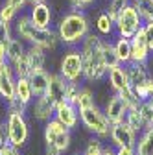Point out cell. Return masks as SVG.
Returning <instances> with one entry per match:
<instances>
[{"label":"cell","mask_w":153,"mask_h":155,"mask_svg":"<svg viewBox=\"0 0 153 155\" xmlns=\"http://www.w3.org/2000/svg\"><path fill=\"white\" fill-rule=\"evenodd\" d=\"M125 122H127V126H131L133 129H135L138 135L148 127V124H146V120L142 118V114H140L138 107H133V109L127 111V114H125Z\"/></svg>","instance_id":"obj_27"},{"label":"cell","mask_w":153,"mask_h":155,"mask_svg":"<svg viewBox=\"0 0 153 155\" xmlns=\"http://www.w3.org/2000/svg\"><path fill=\"white\" fill-rule=\"evenodd\" d=\"M80 89H81V85H80V83L68 81V85H67V102H70V104H74V105H76V98H78Z\"/></svg>","instance_id":"obj_37"},{"label":"cell","mask_w":153,"mask_h":155,"mask_svg":"<svg viewBox=\"0 0 153 155\" xmlns=\"http://www.w3.org/2000/svg\"><path fill=\"white\" fill-rule=\"evenodd\" d=\"M31 114L35 120L39 122H48L54 118L55 114V104L50 98L48 94H41V96H35L33 104H31Z\"/></svg>","instance_id":"obj_12"},{"label":"cell","mask_w":153,"mask_h":155,"mask_svg":"<svg viewBox=\"0 0 153 155\" xmlns=\"http://www.w3.org/2000/svg\"><path fill=\"white\" fill-rule=\"evenodd\" d=\"M80 122L83 124V127L92 133L94 137H100L102 140L103 139H109V133H111V122L105 116L103 109H100L98 105H92V107H87V109H81L80 111Z\"/></svg>","instance_id":"obj_4"},{"label":"cell","mask_w":153,"mask_h":155,"mask_svg":"<svg viewBox=\"0 0 153 155\" xmlns=\"http://www.w3.org/2000/svg\"><path fill=\"white\" fill-rule=\"evenodd\" d=\"M129 2L137 8L138 15L142 17V21H153V0H129Z\"/></svg>","instance_id":"obj_30"},{"label":"cell","mask_w":153,"mask_h":155,"mask_svg":"<svg viewBox=\"0 0 153 155\" xmlns=\"http://www.w3.org/2000/svg\"><path fill=\"white\" fill-rule=\"evenodd\" d=\"M81 155H103V144H102V139L100 137H92L87 140V146H85V151Z\"/></svg>","instance_id":"obj_34"},{"label":"cell","mask_w":153,"mask_h":155,"mask_svg":"<svg viewBox=\"0 0 153 155\" xmlns=\"http://www.w3.org/2000/svg\"><path fill=\"white\" fill-rule=\"evenodd\" d=\"M148 102H149V107H151V114H153V98H149Z\"/></svg>","instance_id":"obj_46"},{"label":"cell","mask_w":153,"mask_h":155,"mask_svg":"<svg viewBox=\"0 0 153 155\" xmlns=\"http://www.w3.org/2000/svg\"><path fill=\"white\" fill-rule=\"evenodd\" d=\"M142 26H144V21L138 15L137 8L131 2L124 4V8L120 9V13L116 17V21H114V33H116L118 37L131 39Z\"/></svg>","instance_id":"obj_5"},{"label":"cell","mask_w":153,"mask_h":155,"mask_svg":"<svg viewBox=\"0 0 153 155\" xmlns=\"http://www.w3.org/2000/svg\"><path fill=\"white\" fill-rule=\"evenodd\" d=\"M94 2H96V0H70V9L72 11H85Z\"/></svg>","instance_id":"obj_38"},{"label":"cell","mask_w":153,"mask_h":155,"mask_svg":"<svg viewBox=\"0 0 153 155\" xmlns=\"http://www.w3.org/2000/svg\"><path fill=\"white\" fill-rule=\"evenodd\" d=\"M102 57H103V63H105L107 70L120 65V59H118V54H116V48H114L112 39L102 37Z\"/></svg>","instance_id":"obj_20"},{"label":"cell","mask_w":153,"mask_h":155,"mask_svg":"<svg viewBox=\"0 0 153 155\" xmlns=\"http://www.w3.org/2000/svg\"><path fill=\"white\" fill-rule=\"evenodd\" d=\"M18 13H21V11H18L15 6H11L8 0L4 4H0V21H2V22H8V24L15 22V18L18 17Z\"/></svg>","instance_id":"obj_32"},{"label":"cell","mask_w":153,"mask_h":155,"mask_svg":"<svg viewBox=\"0 0 153 155\" xmlns=\"http://www.w3.org/2000/svg\"><path fill=\"white\" fill-rule=\"evenodd\" d=\"M127 111H129L127 104L122 100V96H120V94H116V92H114L112 96H109V100H107V102H105V105H103V113H105V116L109 118V122H111V124L124 122V120H125Z\"/></svg>","instance_id":"obj_10"},{"label":"cell","mask_w":153,"mask_h":155,"mask_svg":"<svg viewBox=\"0 0 153 155\" xmlns=\"http://www.w3.org/2000/svg\"><path fill=\"white\" fill-rule=\"evenodd\" d=\"M131 54H133V59L135 63H148L149 57H151V48L148 45V39L144 33V26L131 37Z\"/></svg>","instance_id":"obj_11"},{"label":"cell","mask_w":153,"mask_h":155,"mask_svg":"<svg viewBox=\"0 0 153 155\" xmlns=\"http://www.w3.org/2000/svg\"><path fill=\"white\" fill-rule=\"evenodd\" d=\"M15 76H30L31 74V67H30V59H28V52L24 55H21L17 61L11 63Z\"/></svg>","instance_id":"obj_31"},{"label":"cell","mask_w":153,"mask_h":155,"mask_svg":"<svg viewBox=\"0 0 153 155\" xmlns=\"http://www.w3.org/2000/svg\"><path fill=\"white\" fill-rule=\"evenodd\" d=\"M59 43L67 46H80L81 41L90 33V21L85 11H68L65 13L55 26Z\"/></svg>","instance_id":"obj_3"},{"label":"cell","mask_w":153,"mask_h":155,"mask_svg":"<svg viewBox=\"0 0 153 155\" xmlns=\"http://www.w3.org/2000/svg\"><path fill=\"white\" fill-rule=\"evenodd\" d=\"M92 105H96L92 89L90 87H81L80 92H78V98H76V107L81 111V109H87V107H92Z\"/></svg>","instance_id":"obj_29"},{"label":"cell","mask_w":153,"mask_h":155,"mask_svg":"<svg viewBox=\"0 0 153 155\" xmlns=\"http://www.w3.org/2000/svg\"><path fill=\"white\" fill-rule=\"evenodd\" d=\"M9 144V133H8V122H0V150Z\"/></svg>","instance_id":"obj_39"},{"label":"cell","mask_w":153,"mask_h":155,"mask_svg":"<svg viewBox=\"0 0 153 155\" xmlns=\"http://www.w3.org/2000/svg\"><path fill=\"white\" fill-rule=\"evenodd\" d=\"M116 155H137L133 148H116Z\"/></svg>","instance_id":"obj_43"},{"label":"cell","mask_w":153,"mask_h":155,"mask_svg":"<svg viewBox=\"0 0 153 155\" xmlns=\"http://www.w3.org/2000/svg\"><path fill=\"white\" fill-rule=\"evenodd\" d=\"M109 140L112 144V148H137V140H138V133L133 129L131 126H127V122H118L111 126V133H109Z\"/></svg>","instance_id":"obj_9"},{"label":"cell","mask_w":153,"mask_h":155,"mask_svg":"<svg viewBox=\"0 0 153 155\" xmlns=\"http://www.w3.org/2000/svg\"><path fill=\"white\" fill-rule=\"evenodd\" d=\"M94 26H96V31L100 37H111L114 33V22L109 18V15L105 11H102L98 17H96V22H94Z\"/></svg>","instance_id":"obj_26"},{"label":"cell","mask_w":153,"mask_h":155,"mask_svg":"<svg viewBox=\"0 0 153 155\" xmlns=\"http://www.w3.org/2000/svg\"><path fill=\"white\" fill-rule=\"evenodd\" d=\"M44 142L50 148H55L59 151H68L70 142H72V129L63 126L59 120H48L44 122Z\"/></svg>","instance_id":"obj_6"},{"label":"cell","mask_w":153,"mask_h":155,"mask_svg":"<svg viewBox=\"0 0 153 155\" xmlns=\"http://www.w3.org/2000/svg\"><path fill=\"white\" fill-rule=\"evenodd\" d=\"M2 65H4V61H2V59H0V68H2Z\"/></svg>","instance_id":"obj_47"},{"label":"cell","mask_w":153,"mask_h":155,"mask_svg":"<svg viewBox=\"0 0 153 155\" xmlns=\"http://www.w3.org/2000/svg\"><path fill=\"white\" fill-rule=\"evenodd\" d=\"M135 151H137V155H153V124L148 126L138 135Z\"/></svg>","instance_id":"obj_22"},{"label":"cell","mask_w":153,"mask_h":155,"mask_svg":"<svg viewBox=\"0 0 153 155\" xmlns=\"http://www.w3.org/2000/svg\"><path fill=\"white\" fill-rule=\"evenodd\" d=\"M127 67V74H129V83H131V89H137L140 87L142 83L148 81V78L151 76L149 68H148V63H135L131 61Z\"/></svg>","instance_id":"obj_18"},{"label":"cell","mask_w":153,"mask_h":155,"mask_svg":"<svg viewBox=\"0 0 153 155\" xmlns=\"http://www.w3.org/2000/svg\"><path fill=\"white\" fill-rule=\"evenodd\" d=\"M133 91H135V94L138 96V100H140V102H146V100L153 98V74L148 78V81H146V83H142L140 87L133 89Z\"/></svg>","instance_id":"obj_33"},{"label":"cell","mask_w":153,"mask_h":155,"mask_svg":"<svg viewBox=\"0 0 153 155\" xmlns=\"http://www.w3.org/2000/svg\"><path fill=\"white\" fill-rule=\"evenodd\" d=\"M6 105H8V114H26V111H28V105L30 104H26V102H22L21 98H15L13 100H9V102H6Z\"/></svg>","instance_id":"obj_35"},{"label":"cell","mask_w":153,"mask_h":155,"mask_svg":"<svg viewBox=\"0 0 153 155\" xmlns=\"http://www.w3.org/2000/svg\"><path fill=\"white\" fill-rule=\"evenodd\" d=\"M116 94H120V96H122V100L127 104V107H129V109H133V107H138V105H140L138 96L135 94V91H133L131 87H129V89H125V91H122V92H116Z\"/></svg>","instance_id":"obj_36"},{"label":"cell","mask_w":153,"mask_h":155,"mask_svg":"<svg viewBox=\"0 0 153 155\" xmlns=\"http://www.w3.org/2000/svg\"><path fill=\"white\" fill-rule=\"evenodd\" d=\"M15 96L21 98L22 102L26 104H31L33 102V89H31V83H30V78L28 76H17L15 80Z\"/></svg>","instance_id":"obj_21"},{"label":"cell","mask_w":153,"mask_h":155,"mask_svg":"<svg viewBox=\"0 0 153 155\" xmlns=\"http://www.w3.org/2000/svg\"><path fill=\"white\" fill-rule=\"evenodd\" d=\"M0 155H22V153H21V150H18V148L8 144V146H4L2 150H0Z\"/></svg>","instance_id":"obj_41"},{"label":"cell","mask_w":153,"mask_h":155,"mask_svg":"<svg viewBox=\"0 0 153 155\" xmlns=\"http://www.w3.org/2000/svg\"><path fill=\"white\" fill-rule=\"evenodd\" d=\"M28 78H30V83H31V89H33V96L46 94V89H48V83H50V72L46 68L33 70Z\"/></svg>","instance_id":"obj_19"},{"label":"cell","mask_w":153,"mask_h":155,"mask_svg":"<svg viewBox=\"0 0 153 155\" xmlns=\"http://www.w3.org/2000/svg\"><path fill=\"white\" fill-rule=\"evenodd\" d=\"M44 155H65L63 151H59V150H55V148H50V146H46V151H44Z\"/></svg>","instance_id":"obj_44"},{"label":"cell","mask_w":153,"mask_h":155,"mask_svg":"<svg viewBox=\"0 0 153 155\" xmlns=\"http://www.w3.org/2000/svg\"><path fill=\"white\" fill-rule=\"evenodd\" d=\"M80 50L83 55V80L94 83L107 78V67L102 57V37L90 31L81 41Z\"/></svg>","instance_id":"obj_1"},{"label":"cell","mask_w":153,"mask_h":155,"mask_svg":"<svg viewBox=\"0 0 153 155\" xmlns=\"http://www.w3.org/2000/svg\"><path fill=\"white\" fill-rule=\"evenodd\" d=\"M26 50H28L26 43L22 41L21 37H15V35H13V39H11L9 45H8V50H6V61H9V63L17 61L21 55L26 54Z\"/></svg>","instance_id":"obj_25"},{"label":"cell","mask_w":153,"mask_h":155,"mask_svg":"<svg viewBox=\"0 0 153 155\" xmlns=\"http://www.w3.org/2000/svg\"><path fill=\"white\" fill-rule=\"evenodd\" d=\"M114 48H116V54H118V59L122 65H129L131 59H133V54H131V39H125V37H114Z\"/></svg>","instance_id":"obj_24"},{"label":"cell","mask_w":153,"mask_h":155,"mask_svg":"<svg viewBox=\"0 0 153 155\" xmlns=\"http://www.w3.org/2000/svg\"><path fill=\"white\" fill-rule=\"evenodd\" d=\"M144 33H146V39H148V45L153 52V21L144 22Z\"/></svg>","instance_id":"obj_40"},{"label":"cell","mask_w":153,"mask_h":155,"mask_svg":"<svg viewBox=\"0 0 153 155\" xmlns=\"http://www.w3.org/2000/svg\"><path fill=\"white\" fill-rule=\"evenodd\" d=\"M107 81L112 89V92H122L125 89L131 87L129 83V74H127V67L125 65H116L107 70Z\"/></svg>","instance_id":"obj_16"},{"label":"cell","mask_w":153,"mask_h":155,"mask_svg":"<svg viewBox=\"0 0 153 155\" xmlns=\"http://www.w3.org/2000/svg\"><path fill=\"white\" fill-rule=\"evenodd\" d=\"M55 120H59L63 126H67L68 129H74L80 122V109L76 107L70 102H63L59 105H55V114H54Z\"/></svg>","instance_id":"obj_14"},{"label":"cell","mask_w":153,"mask_h":155,"mask_svg":"<svg viewBox=\"0 0 153 155\" xmlns=\"http://www.w3.org/2000/svg\"><path fill=\"white\" fill-rule=\"evenodd\" d=\"M15 35L21 37L26 45H35V46H41L46 52L55 50L57 45H59V37H57V31L54 28H39L35 26L30 17L21 13L15 18V28H13Z\"/></svg>","instance_id":"obj_2"},{"label":"cell","mask_w":153,"mask_h":155,"mask_svg":"<svg viewBox=\"0 0 153 155\" xmlns=\"http://www.w3.org/2000/svg\"><path fill=\"white\" fill-rule=\"evenodd\" d=\"M39 2H46V0H30V6H33V4H39Z\"/></svg>","instance_id":"obj_45"},{"label":"cell","mask_w":153,"mask_h":155,"mask_svg":"<svg viewBox=\"0 0 153 155\" xmlns=\"http://www.w3.org/2000/svg\"><path fill=\"white\" fill-rule=\"evenodd\" d=\"M28 17H30V21L39 28H52V24H54V13H52V8L46 2L33 4Z\"/></svg>","instance_id":"obj_17"},{"label":"cell","mask_w":153,"mask_h":155,"mask_svg":"<svg viewBox=\"0 0 153 155\" xmlns=\"http://www.w3.org/2000/svg\"><path fill=\"white\" fill-rule=\"evenodd\" d=\"M28 59H30V67L31 72L33 70H43L46 67V50L35 45H28Z\"/></svg>","instance_id":"obj_23"},{"label":"cell","mask_w":153,"mask_h":155,"mask_svg":"<svg viewBox=\"0 0 153 155\" xmlns=\"http://www.w3.org/2000/svg\"><path fill=\"white\" fill-rule=\"evenodd\" d=\"M67 85H68V81L59 72H50V83H48L46 94L54 100L55 105L67 102Z\"/></svg>","instance_id":"obj_15"},{"label":"cell","mask_w":153,"mask_h":155,"mask_svg":"<svg viewBox=\"0 0 153 155\" xmlns=\"http://www.w3.org/2000/svg\"><path fill=\"white\" fill-rule=\"evenodd\" d=\"M8 2H9L11 6H15L18 11H22V9H26V8L30 6V0H8Z\"/></svg>","instance_id":"obj_42"},{"label":"cell","mask_w":153,"mask_h":155,"mask_svg":"<svg viewBox=\"0 0 153 155\" xmlns=\"http://www.w3.org/2000/svg\"><path fill=\"white\" fill-rule=\"evenodd\" d=\"M15 80L17 76L13 72V67L9 61H4L2 68H0V98L6 102L15 98Z\"/></svg>","instance_id":"obj_13"},{"label":"cell","mask_w":153,"mask_h":155,"mask_svg":"<svg viewBox=\"0 0 153 155\" xmlns=\"http://www.w3.org/2000/svg\"><path fill=\"white\" fill-rule=\"evenodd\" d=\"M59 74L67 81H74V83H80L83 80V55L80 48L70 46L65 52L59 63Z\"/></svg>","instance_id":"obj_7"},{"label":"cell","mask_w":153,"mask_h":155,"mask_svg":"<svg viewBox=\"0 0 153 155\" xmlns=\"http://www.w3.org/2000/svg\"><path fill=\"white\" fill-rule=\"evenodd\" d=\"M8 133H9V144L15 148H24L30 139V126L24 114H8Z\"/></svg>","instance_id":"obj_8"},{"label":"cell","mask_w":153,"mask_h":155,"mask_svg":"<svg viewBox=\"0 0 153 155\" xmlns=\"http://www.w3.org/2000/svg\"><path fill=\"white\" fill-rule=\"evenodd\" d=\"M11 39H13L11 24L0 21V59L2 61H6V50H8V45H9Z\"/></svg>","instance_id":"obj_28"}]
</instances>
